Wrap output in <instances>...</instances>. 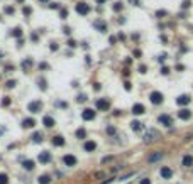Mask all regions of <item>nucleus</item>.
I'll use <instances>...</instances> for the list:
<instances>
[{"mask_svg":"<svg viewBox=\"0 0 193 184\" xmlns=\"http://www.w3.org/2000/svg\"><path fill=\"white\" fill-rule=\"evenodd\" d=\"M159 139H161V135H159V132H158V130H149V132L144 135V142H146V144L154 142V140H159Z\"/></svg>","mask_w":193,"mask_h":184,"instance_id":"nucleus-1","label":"nucleus"},{"mask_svg":"<svg viewBox=\"0 0 193 184\" xmlns=\"http://www.w3.org/2000/svg\"><path fill=\"white\" fill-rule=\"evenodd\" d=\"M75 10H76L78 14H81V15H87L88 12H90V5L85 4V2H78L76 7H75Z\"/></svg>","mask_w":193,"mask_h":184,"instance_id":"nucleus-2","label":"nucleus"},{"mask_svg":"<svg viewBox=\"0 0 193 184\" xmlns=\"http://www.w3.org/2000/svg\"><path fill=\"white\" fill-rule=\"evenodd\" d=\"M97 108L102 110V112H107V110L110 108V101L107 100V98H100V100H97Z\"/></svg>","mask_w":193,"mask_h":184,"instance_id":"nucleus-3","label":"nucleus"},{"mask_svg":"<svg viewBox=\"0 0 193 184\" xmlns=\"http://www.w3.org/2000/svg\"><path fill=\"white\" fill-rule=\"evenodd\" d=\"M149 100H151V103H154V105L163 103V93H159V91H153L151 96H149Z\"/></svg>","mask_w":193,"mask_h":184,"instance_id":"nucleus-4","label":"nucleus"},{"mask_svg":"<svg viewBox=\"0 0 193 184\" xmlns=\"http://www.w3.org/2000/svg\"><path fill=\"white\" fill-rule=\"evenodd\" d=\"M41 108H43V103H41V101H31V103L27 105V110H29L31 113H37Z\"/></svg>","mask_w":193,"mask_h":184,"instance_id":"nucleus-5","label":"nucleus"},{"mask_svg":"<svg viewBox=\"0 0 193 184\" xmlns=\"http://www.w3.org/2000/svg\"><path fill=\"white\" fill-rule=\"evenodd\" d=\"M159 123H163L164 127H171L173 125V120H171V117L169 115H159Z\"/></svg>","mask_w":193,"mask_h":184,"instance_id":"nucleus-6","label":"nucleus"},{"mask_svg":"<svg viewBox=\"0 0 193 184\" xmlns=\"http://www.w3.org/2000/svg\"><path fill=\"white\" fill-rule=\"evenodd\" d=\"M63 162L66 164V166H76V157H75V155H65V157H63Z\"/></svg>","mask_w":193,"mask_h":184,"instance_id":"nucleus-7","label":"nucleus"},{"mask_svg":"<svg viewBox=\"0 0 193 184\" xmlns=\"http://www.w3.org/2000/svg\"><path fill=\"white\" fill-rule=\"evenodd\" d=\"M81 118H83V120H93L95 118V112L91 108L83 110V113H81Z\"/></svg>","mask_w":193,"mask_h":184,"instance_id":"nucleus-8","label":"nucleus"},{"mask_svg":"<svg viewBox=\"0 0 193 184\" xmlns=\"http://www.w3.org/2000/svg\"><path fill=\"white\" fill-rule=\"evenodd\" d=\"M144 112H146V108H144V105H141V103H135L134 106H132V113H134V115H142Z\"/></svg>","mask_w":193,"mask_h":184,"instance_id":"nucleus-9","label":"nucleus"},{"mask_svg":"<svg viewBox=\"0 0 193 184\" xmlns=\"http://www.w3.org/2000/svg\"><path fill=\"white\" fill-rule=\"evenodd\" d=\"M49 161H51V154H49V152H41L39 154V162L41 164H47Z\"/></svg>","mask_w":193,"mask_h":184,"instance_id":"nucleus-10","label":"nucleus"},{"mask_svg":"<svg viewBox=\"0 0 193 184\" xmlns=\"http://www.w3.org/2000/svg\"><path fill=\"white\" fill-rule=\"evenodd\" d=\"M43 123H44V127L51 128V127H54V118H53V117H49V115H46L43 118Z\"/></svg>","mask_w":193,"mask_h":184,"instance_id":"nucleus-11","label":"nucleus"},{"mask_svg":"<svg viewBox=\"0 0 193 184\" xmlns=\"http://www.w3.org/2000/svg\"><path fill=\"white\" fill-rule=\"evenodd\" d=\"M53 145H56V147H61V145H65V139L61 137V135H56V137L51 139Z\"/></svg>","mask_w":193,"mask_h":184,"instance_id":"nucleus-12","label":"nucleus"},{"mask_svg":"<svg viewBox=\"0 0 193 184\" xmlns=\"http://www.w3.org/2000/svg\"><path fill=\"white\" fill-rule=\"evenodd\" d=\"M171 176H173V171L169 169V167H161V177H164V179H169Z\"/></svg>","mask_w":193,"mask_h":184,"instance_id":"nucleus-13","label":"nucleus"},{"mask_svg":"<svg viewBox=\"0 0 193 184\" xmlns=\"http://www.w3.org/2000/svg\"><path fill=\"white\" fill-rule=\"evenodd\" d=\"M178 117L181 120H190V118H191V112L185 108V110H181V112H178Z\"/></svg>","mask_w":193,"mask_h":184,"instance_id":"nucleus-14","label":"nucleus"},{"mask_svg":"<svg viewBox=\"0 0 193 184\" xmlns=\"http://www.w3.org/2000/svg\"><path fill=\"white\" fill-rule=\"evenodd\" d=\"M83 147H85V150H87V152H93L95 149H97V144H95L93 140H88V142H85Z\"/></svg>","mask_w":193,"mask_h":184,"instance_id":"nucleus-15","label":"nucleus"},{"mask_svg":"<svg viewBox=\"0 0 193 184\" xmlns=\"http://www.w3.org/2000/svg\"><path fill=\"white\" fill-rule=\"evenodd\" d=\"M93 25L100 31V32H105V31H107V24H105V22H102V20H95Z\"/></svg>","mask_w":193,"mask_h":184,"instance_id":"nucleus-16","label":"nucleus"},{"mask_svg":"<svg viewBox=\"0 0 193 184\" xmlns=\"http://www.w3.org/2000/svg\"><path fill=\"white\" fill-rule=\"evenodd\" d=\"M34 125H36V120L34 118H26L22 122V127H24V128H32Z\"/></svg>","mask_w":193,"mask_h":184,"instance_id":"nucleus-17","label":"nucleus"},{"mask_svg":"<svg viewBox=\"0 0 193 184\" xmlns=\"http://www.w3.org/2000/svg\"><path fill=\"white\" fill-rule=\"evenodd\" d=\"M190 101H191V100H190L188 95H183V96H180L178 100H176V103H178V105H188Z\"/></svg>","mask_w":193,"mask_h":184,"instance_id":"nucleus-18","label":"nucleus"},{"mask_svg":"<svg viewBox=\"0 0 193 184\" xmlns=\"http://www.w3.org/2000/svg\"><path fill=\"white\" fill-rule=\"evenodd\" d=\"M183 166L185 167H191L193 166V157L191 155H185V157H183Z\"/></svg>","mask_w":193,"mask_h":184,"instance_id":"nucleus-19","label":"nucleus"},{"mask_svg":"<svg viewBox=\"0 0 193 184\" xmlns=\"http://www.w3.org/2000/svg\"><path fill=\"white\" fill-rule=\"evenodd\" d=\"M37 181H39V184H49V182H51V176H47V174H43V176H41Z\"/></svg>","mask_w":193,"mask_h":184,"instance_id":"nucleus-20","label":"nucleus"},{"mask_svg":"<svg viewBox=\"0 0 193 184\" xmlns=\"http://www.w3.org/2000/svg\"><path fill=\"white\" fill-rule=\"evenodd\" d=\"M131 127H132V130H134V132H139V130H142V123L137 122V120H134V122L131 123Z\"/></svg>","mask_w":193,"mask_h":184,"instance_id":"nucleus-21","label":"nucleus"},{"mask_svg":"<svg viewBox=\"0 0 193 184\" xmlns=\"http://www.w3.org/2000/svg\"><path fill=\"white\" fill-rule=\"evenodd\" d=\"M161 157H163V154H161V152H159V154H151L149 157H147V161H149V162H156V161H159Z\"/></svg>","mask_w":193,"mask_h":184,"instance_id":"nucleus-22","label":"nucleus"},{"mask_svg":"<svg viewBox=\"0 0 193 184\" xmlns=\"http://www.w3.org/2000/svg\"><path fill=\"white\" fill-rule=\"evenodd\" d=\"M22 166H24V169H27V171H32L34 169V162H32V161H24Z\"/></svg>","mask_w":193,"mask_h":184,"instance_id":"nucleus-23","label":"nucleus"},{"mask_svg":"<svg viewBox=\"0 0 193 184\" xmlns=\"http://www.w3.org/2000/svg\"><path fill=\"white\" fill-rule=\"evenodd\" d=\"M76 137L78 139H85V137H87V130H85V128H78L76 130Z\"/></svg>","mask_w":193,"mask_h":184,"instance_id":"nucleus-24","label":"nucleus"},{"mask_svg":"<svg viewBox=\"0 0 193 184\" xmlns=\"http://www.w3.org/2000/svg\"><path fill=\"white\" fill-rule=\"evenodd\" d=\"M32 140L34 142H43V134H41V132H36V134L32 135Z\"/></svg>","mask_w":193,"mask_h":184,"instance_id":"nucleus-25","label":"nucleus"},{"mask_svg":"<svg viewBox=\"0 0 193 184\" xmlns=\"http://www.w3.org/2000/svg\"><path fill=\"white\" fill-rule=\"evenodd\" d=\"M7 182H9V176L2 172L0 174V184H7Z\"/></svg>","mask_w":193,"mask_h":184,"instance_id":"nucleus-26","label":"nucleus"},{"mask_svg":"<svg viewBox=\"0 0 193 184\" xmlns=\"http://www.w3.org/2000/svg\"><path fill=\"white\" fill-rule=\"evenodd\" d=\"M12 36H14V37H20L22 36V31L19 29V27H15V29L12 31Z\"/></svg>","mask_w":193,"mask_h":184,"instance_id":"nucleus-27","label":"nucleus"},{"mask_svg":"<svg viewBox=\"0 0 193 184\" xmlns=\"http://www.w3.org/2000/svg\"><path fill=\"white\" fill-rule=\"evenodd\" d=\"M31 66H32V61H31V59H27V61L22 63V68H24V69H29Z\"/></svg>","mask_w":193,"mask_h":184,"instance_id":"nucleus-28","label":"nucleus"},{"mask_svg":"<svg viewBox=\"0 0 193 184\" xmlns=\"http://www.w3.org/2000/svg\"><path fill=\"white\" fill-rule=\"evenodd\" d=\"M122 9H124V5L120 4V2H117V4H115V5H113V10H115V12H119V10H122Z\"/></svg>","mask_w":193,"mask_h":184,"instance_id":"nucleus-29","label":"nucleus"},{"mask_svg":"<svg viewBox=\"0 0 193 184\" xmlns=\"http://www.w3.org/2000/svg\"><path fill=\"white\" fill-rule=\"evenodd\" d=\"M9 105H10V98L5 96L4 100H2V106H9Z\"/></svg>","mask_w":193,"mask_h":184,"instance_id":"nucleus-30","label":"nucleus"},{"mask_svg":"<svg viewBox=\"0 0 193 184\" xmlns=\"http://www.w3.org/2000/svg\"><path fill=\"white\" fill-rule=\"evenodd\" d=\"M59 15H61V19H66L68 17V10H66V9H61V10H59Z\"/></svg>","mask_w":193,"mask_h":184,"instance_id":"nucleus-31","label":"nucleus"},{"mask_svg":"<svg viewBox=\"0 0 193 184\" xmlns=\"http://www.w3.org/2000/svg\"><path fill=\"white\" fill-rule=\"evenodd\" d=\"M22 12H24V15H29L31 12H32V9H31V7H24V9H22Z\"/></svg>","mask_w":193,"mask_h":184,"instance_id":"nucleus-32","label":"nucleus"},{"mask_svg":"<svg viewBox=\"0 0 193 184\" xmlns=\"http://www.w3.org/2000/svg\"><path fill=\"white\" fill-rule=\"evenodd\" d=\"M85 100H87V96H85V95H80V96L76 98V101H78V103H83Z\"/></svg>","mask_w":193,"mask_h":184,"instance_id":"nucleus-33","label":"nucleus"},{"mask_svg":"<svg viewBox=\"0 0 193 184\" xmlns=\"http://www.w3.org/2000/svg\"><path fill=\"white\" fill-rule=\"evenodd\" d=\"M107 134L113 135V134H115V128H113V127H107Z\"/></svg>","mask_w":193,"mask_h":184,"instance_id":"nucleus-34","label":"nucleus"},{"mask_svg":"<svg viewBox=\"0 0 193 184\" xmlns=\"http://www.w3.org/2000/svg\"><path fill=\"white\" fill-rule=\"evenodd\" d=\"M190 5H191V2H190V0H185V2H183V5H181V7H183V9H188Z\"/></svg>","mask_w":193,"mask_h":184,"instance_id":"nucleus-35","label":"nucleus"},{"mask_svg":"<svg viewBox=\"0 0 193 184\" xmlns=\"http://www.w3.org/2000/svg\"><path fill=\"white\" fill-rule=\"evenodd\" d=\"M163 15H166V10H158L156 12V17H163Z\"/></svg>","mask_w":193,"mask_h":184,"instance_id":"nucleus-36","label":"nucleus"},{"mask_svg":"<svg viewBox=\"0 0 193 184\" xmlns=\"http://www.w3.org/2000/svg\"><path fill=\"white\" fill-rule=\"evenodd\" d=\"M124 88H125V90H127V91H131V83H129V81H125V85H124Z\"/></svg>","mask_w":193,"mask_h":184,"instance_id":"nucleus-37","label":"nucleus"},{"mask_svg":"<svg viewBox=\"0 0 193 184\" xmlns=\"http://www.w3.org/2000/svg\"><path fill=\"white\" fill-rule=\"evenodd\" d=\"M139 184H151V179H141Z\"/></svg>","mask_w":193,"mask_h":184,"instance_id":"nucleus-38","label":"nucleus"},{"mask_svg":"<svg viewBox=\"0 0 193 184\" xmlns=\"http://www.w3.org/2000/svg\"><path fill=\"white\" fill-rule=\"evenodd\" d=\"M51 51H58V44H56V42L51 44Z\"/></svg>","mask_w":193,"mask_h":184,"instance_id":"nucleus-39","label":"nucleus"},{"mask_svg":"<svg viewBox=\"0 0 193 184\" xmlns=\"http://www.w3.org/2000/svg\"><path fill=\"white\" fill-rule=\"evenodd\" d=\"M15 86V81H9L7 83V88H14Z\"/></svg>","mask_w":193,"mask_h":184,"instance_id":"nucleus-40","label":"nucleus"},{"mask_svg":"<svg viewBox=\"0 0 193 184\" xmlns=\"http://www.w3.org/2000/svg\"><path fill=\"white\" fill-rule=\"evenodd\" d=\"M68 46L69 47H75V46H76V42H75V41H68Z\"/></svg>","mask_w":193,"mask_h":184,"instance_id":"nucleus-41","label":"nucleus"},{"mask_svg":"<svg viewBox=\"0 0 193 184\" xmlns=\"http://www.w3.org/2000/svg\"><path fill=\"white\" fill-rule=\"evenodd\" d=\"M5 12H7V14H14V9H12V7H7V9H5Z\"/></svg>","mask_w":193,"mask_h":184,"instance_id":"nucleus-42","label":"nucleus"},{"mask_svg":"<svg viewBox=\"0 0 193 184\" xmlns=\"http://www.w3.org/2000/svg\"><path fill=\"white\" fill-rule=\"evenodd\" d=\"M161 73H163V74H168V73H169V68H163L161 69Z\"/></svg>","mask_w":193,"mask_h":184,"instance_id":"nucleus-43","label":"nucleus"},{"mask_svg":"<svg viewBox=\"0 0 193 184\" xmlns=\"http://www.w3.org/2000/svg\"><path fill=\"white\" fill-rule=\"evenodd\" d=\"M139 71H141V73H146V66H139Z\"/></svg>","mask_w":193,"mask_h":184,"instance_id":"nucleus-44","label":"nucleus"},{"mask_svg":"<svg viewBox=\"0 0 193 184\" xmlns=\"http://www.w3.org/2000/svg\"><path fill=\"white\" fill-rule=\"evenodd\" d=\"M97 2H98V4H103V2H107V0H97Z\"/></svg>","mask_w":193,"mask_h":184,"instance_id":"nucleus-45","label":"nucleus"},{"mask_svg":"<svg viewBox=\"0 0 193 184\" xmlns=\"http://www.w3.org/2000/svg\"><path fill=\"white\" fill-rule=\"evenodd\" d=\"M41 2H47V0H41Z\"/></svg>","mask_w":193,"mask_h":184,"instance_id":"nucleus-46","label":"nucleus"}]
</instances>
